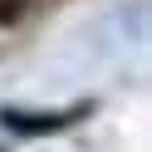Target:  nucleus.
<instances>
[{
    "label": "nucleus",
    "mask_w": 152,
    "mask_h": 152,
    "mask_svg": "<svg viewBox=\"0 0 152 152\" xmlns=\"http://www.w3.org/2000/svg\"><path fill=\"white\" fill-rule=\"evenodd\" d=\"M20 15V0H0V20H15Z\"/></svg>",
    "instance_id": "obj_1"
}]
</instances>
